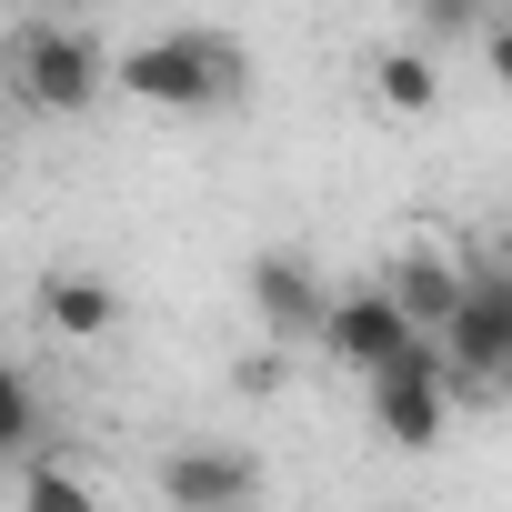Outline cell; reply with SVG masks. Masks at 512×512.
<instances>
[{"label": "cell", "mask_w": 512, "mask_h": 512, "mask_svg": "<svg viewBox=\"0 0 512 512\" xmlns=\"http://www.w3.org/2000/svg\"><path fill=\"white\" fill-rule=\"evenodd\" d=\"M121 91V51L91 21H21L11 31V101L41 121H91Z\"/></svg>", "instance_id": "cell-1"}, {"label": "cell", "mask_w": 512, "mask_h": 512, "mask_svg": "<svg viewBox=\"0 0 512 512\" xmlns=\"http://www.w3.org/2000/svg\"><path fill=\"white\" fill-rule=\"evenodd\" d=\"M121 101L141 111H231L251 101V61L231 31H151L121 51Z\"/></svg>", "instance_id": "cell-2"}, {"label": "cell", "mask_w": 512, "mask_h": 512, "mask_svg": "<svg viewBox=\"0 0 512 512\" xmlns=\"http://www.w3.org/2000/svg\"><path fill=\"white\" fill-rule=\"evenodd\" d=\"M362 392H372V432H382L392 452H432V442H442V422H452V402H462V392H452L442 342H412V352H402L392 372H372Z\"/></svg>", "instance_id": "cell-3"}, {"label": "cell", "mask_w": 512, "mask_h": 512, "mask_svg": "<svg viewBox=\"0 0 512 512\" xmlns=\"http://www.w3.org/2000/svg\"><path fill=\"white\" fill-rule=\"evenodd\" d=\"M442 362H452V392H462V402H482V392L512 382V272H492V262L472 272V302L452 312Z\"/></svg>", "instance_id": "cell-4"}, {"label": "cell", "mask_w": 512, "mask_h": 512, "mask_svg": "<svg viewBox=\"0 0 512 512\" xmlns=\"http://www.w3.org/2000/svg\"><path fill=\"white\" fill-rule=\"evenodd\" d=\"M241 302H251V322L272 332V352L322 342V322H332V292H322V272L302 262L292 241H272V251H251V262H241Z\"/></svg>", "instance_id": "cell-5"}, {"label": "cell", "mask_w": 512, "mask_h": 512, "mask_svg": "<svg viewBox=\"0 0 512 512\" xmlns=\"http://www.w3.org/2000/svg\"><path fill=\"white\" fill-rule=\"evenodd\" d=\"M412 342H422V332H412V312L392 302V282H342V292H332V322H322V362H332V372H362V382H372V372H392Z\"/></svg>", "instance_id": "cell-6"}, {"label": "cell", "mask_w": 512, "mask_h": 512, "mask_svg": "<svg viewBox=\"0 0 512 512\" xmlns=\"http://www.w3.org/2000/svg\"><path fill=\"white\" fill-rule=\"evenodd\" d=\"M472 272H482V262H462L442 231H412V241L392 251V272H382V282H392V302L412 312V332H422V342H442V332H452V312L472 302Z\"/></svg>", "instance_id": "cell-7"}, {"label": "cell", "mask_w": 512, "mask_h": 512, "mask_svg": "<svg viewBox=\"0 0 512 512\" xmlns=\"http://www.w3.org/2000/svg\"><path fill=\"white\" fill-rule=\"evenodd\" d=\"M161 502L171 512H262V452L181 442V452H161Z\"/></svg>", "instance_id": "cell-8"}, {"label": "cell", "mask_w": 512, "mask_h": 512, "mask_svg": "<svg viewBox=\"0 0 512 512\" xmlns=\"http://www.w3.org/2000/svg\"><path fill=\"white\" fill-rule=\"evenodd\" d=\"M362 81H372V111H392V121H432L442 111V61L432 51H402L392 41V51H372Z\"/></svg>", "instance_id": "cell-9"}, {"label": "cell", "mask_w": 512, "mask_h": 512, "mask_svg": "<svg viewBox=\"0 0 512 512\" xmlns=\"http://www.w3.org/2000/svg\"><path fill=\"white\" fill-rule=\"evenodd\" d=\"M41 322H51L61 342H101V332L121 322V292H111L101 272H51V282H41Z\"/></svg>", "instance_id": "cell-10"}, {"label": "cell", "mask_w": 512, "mask_h": 512, "mask_svg": "<svg viewBox=\"0 0 512 512\" xmlns=\"http://www.w3.org/2000/svg\"><path fill=\"white\" fill-rule=\"evenodd\" d=\"M402 21H412L432 51H452V41H482V31H492V0H402Z\"/></svg>", "instance_id": "cell-11"}, {"label": "cell", "mask_w": 512, "mask_h": 512, "mask_svg": "<svg viewBox=\"0 0 512 512\" xmlns=\"http://www.w3.org/2000/svg\"><path fill=\"white\" fill-rule=\"evenodd\" d=\"M21 512H101L71 462H21Z\"/></svg>", "instance_id": "cell-12"}, {"label": "cell", "mask_w": 512, "mask_h": 512, "mask_svg": "<svg viewBox=\"0 0 512 512\" xmlns=\"http://www.w3.org/2000/svg\"><path fill=\"white\" fill-rule=\"evenodd\" d=\"M482 71L512 91V11H492V31H482Z\"/></svg>", "instance_id": "cell-13"}, {"label": "cell", "mask_w": 512, "mask_h": 512, "mask_svg": "<svg viewBox=\"0 0 512 512\" xmlns=\"http://www.w3.org/2000/svg\"><path fill=\"white\" fill-rule=\"evenodd\" d=\"M482 262H492V272H512V211L492 221V251H482Z\"/></svg>", "instance_id": "cell-14"}, {"label": "cell", "mask_w": 512, "mask_h": 512, "mask_svg": "<svg viewBox=\"0 0 512 512\" xmlns=\"http://www.w3.org/2000/svg\"><path fill=\"white\" fill-rule=\"evenodd\" d=\"M502 392H512V382H502Z\"/></svg>", "instance_id": "cell-15"}]
</instances>
